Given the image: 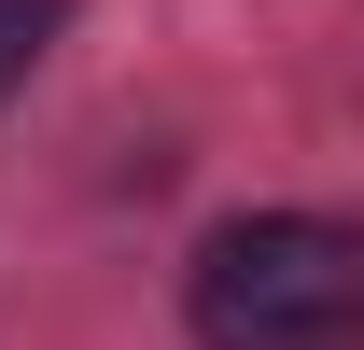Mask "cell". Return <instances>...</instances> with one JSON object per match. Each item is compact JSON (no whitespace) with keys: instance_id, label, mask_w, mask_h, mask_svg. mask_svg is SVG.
<instances>
[{"instance_id":"1","label":"cell","mask_w":364,"mask_h":350,"mask_svg":"<svg viewBox=\"0 0 364 350\" xmlns=\"http://www.w3.org/2000/svg\"><path fill=\"white\" fill-rule=\"evenodd\" d=\"M196 350H364V224L336 211H238L182 266Z\"/></svg>"},{"instance_id":"2","label":"cell","mask_w":364,"mask_h":350,"mask_svg":"<svg viewBox=\"0 0 364 350\" xmlns=\"http://www.w3.org/2000/svg\"><path fill=\"white\" fill-rule=\"evenodd\" d=\"M56 28H70V0H0V98H28V70L56 56Z\"/></svg>"}]
</instances>
